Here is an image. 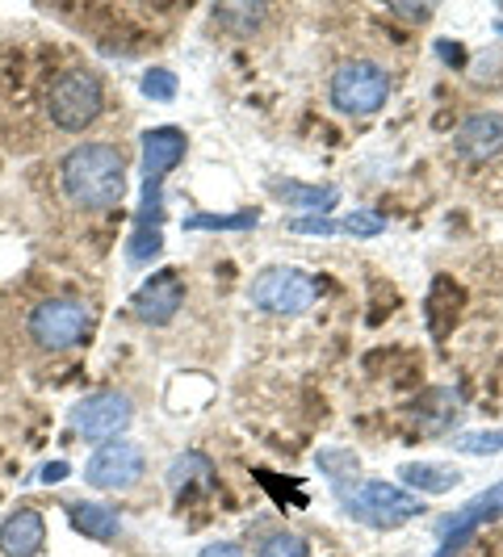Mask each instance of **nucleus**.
Here are the masks:
<instances>
[{
    "label": "nucleus",
    "mask_w": 503,
    "mask_h": 557,
    "mask_svg": "<svg viewBox=\"0 0 503 557\" xmlns=\"http://www.w3.org/2000/svg\"><path fill=\"white\" fill-rule=\"evenodd\" d=\"M194 482H214V461H210L206 453H181V457H172V466H168V486L181 495V491H189Z\"/></svg>",
    "instance_id": "obj_18"
},
{
    "label": "nucleus",
    "mask_w": 503,
    "mask_h": 557,
    "mask_svg": "<svg viewBox=\"0 0 503 557\" xmlns=\"http://www.w3.org/2000/svg\"><path fill=\"white\" fill-rule=\"evenodd\" d=\"M143 97L147 101H160V106H168V101H176V88H181V81H176V72L172 67H147L143 72Z\"/></svg>",
    "instance_id": "obj_21"
},
{
    "label": "nucleus",
    "mask_w": 503,
    "mask_h": 557,
    "mask_svg": "<svg viewBox=\"0 0 503 557\" xmlns=\"http://www.w3.org/2000/svg\"><path fill=\"white\" fill-rule=\"evenodd\" d=\"M197 557H244V549L235 541H214V545H206Z\"/></svg>",
    "instance_id": "obj_27"
},
{
    "label": "nucleus",
    "mask_w": 503,
    "mask_h": 557,
    "mask_svg": "<svg viewBox=\"0 0 503 557\" xmlns=\"http://www.w3.org/2000/svg\"><path fill=\"white\" fill-rule=\"evenodd\" d=\"M181 302H185V281H181V273L176 269H160V273H151L135 289L131 310H135V319L147 323V327H164V323L176 319Z\"/></svg>",
    "instance_id": "obj_10"
},
{
    "label": "nucleus",
    "mask_w": 503,
    "mask_h": 557,
    "mask_svg": "<svg viewBox=\"0 0 503 557\" xmlns=\"http://www.w3.org/2000/svg\"><path fill=\"white\" fill-rule=\"evenodd\" d=\"M256 557H310V545H307V536L281 529V532H273V536H265V541H260Z\"/></svg>",
    "instance_id": "obj_22"
},
{
    "label": "nucleus",
    "mask_w": 503,
    "mask_h": 557,
    "mask_svg": "<svg viewBox=\"0 0 503 557\" xmlns=\"http://www.w3.org/2000/svg\"><path fill=\"white\" fill-rule=\"evenodd\" d=\"M290 231H294V235H307V239H332V235H340V223L307 214V219H294V223H290Z\"/></svg>",
    "instance_id": "obj_25"
},
{
    "label": "nucleus",
    "mask_w": 503,
    "mask_h": 557,
    "mask_svg": "<svg viewBox=\"0 0 503 557\" xmlns=\"http://www.w3.org/2000/svg\"><path fill=\"white\" fill-rule=\"evenodd\" d=\"M453 147H457V156L470 160V164L495 160V156L503 151V113H491V110L470 113V117L457 126Z\"/></svg>",
    "instance_id": "obj_13"
},
{
    "label": "nucleus",
    "mask_w": 503,
    "mask_h": 557,
    "mask_svg": "<svg viewBox=\"0 0 503 557\" xmlns=\"http://www.w3.org/2000/svg\"><path fill=\"white\" fill-rule=\"evenodd\" d=\"M495 29H500V34H503V17H500V22H495Z\"/></svg>",
    "instance_id": "obj_29"
},
{
    "label": "nucleus",
    "mask_w": 503,
    "mask_h": 557,
    "mask_svg": "<svg viewBox=\"0 0 503 557\" xmlns=\"http://www.w3.org/2000/svg\"><path fill=\"white\" fill-rule=\"evenodd\" d=\"M29 339L42 352H68L88 339L93 332V310L76 302V298H47L29 310Z\"/></svg>",
    "instance_id": "obj_5"
},
{
    "label": "nucleus",
    "mask_w": 503,
    "mask_h": 557,
    "mask_svg": "<svg viewBox=\"0 0 503 557\" xmlns=\"http://www.w3.org/2000/svg\"><path fill=\"white\" fill-rule=\"evenodd\" d=\"M68 524L88 536V541H101L110 545L122 532V516L113 511L110 503H68Z\"/></svg>",
    "instance_id": "obj_15"
},
{
    "label": "nucleus",
    "mask_w": 503,
    "mask_h": 557,
    "mask_svg": "<svg viewBox=\"0 0 503 557\" xmlns=\"http://www.w3.org/2000/svg\"><path fill=\"white\" fill-rule=\"evenodd\" d=\"M495 520H503V478L495 486H487L482 495H475L470 503H462L453 516H445V520L437 524L441 545H437L432 557H457L478 529H487V524H495Z\"/></svg>",
    "instance_id": "obj_8"
},
{
    "label": "nucleus",
    "mask_w": 503,
    "mask_h": 557,
    "mask_svg": "<svg viewBox=\"0 0 503 557\" xmlns=\"http://www.w3.org/2000/svg\"><path fill=\"white\" fill-rule=\"evenodd\" d=\"M340 231H348V235H357V239H373V235L387 231V223H382V214H373V210H353V214L340 223Z\"/></svg>",
    "instance_id": "obj_24"
},
{
    "label": "nucleus",
    "mask_w": 503,
    "mask_h": 557,
    "mask_svg": "<svg viewBox=\"0 0 503 557\" xmlns=\"http://www.w3.org/2000/svg\"><path fill=\"white\" fill-rule=\"evenodd\" d=\"M135 419V407L131 398L118 391H101V394H88L81 398L72 411H68V423L72 432L88 441V445H106V441H118Z\"/></svg>",
    "instance_id": "obj_7"
},
{
    "label": "nucleus",
    "mask_w": 503,
    "mask_h": 557,
    "mask_svg": "<svg viewBox=\"0 0 503 557\" xmlns=\"http://www.w3.org/2000/svg\"><path fill=\"white\" fill-rule=\"evenodd\" d=\"M398 478H403V491L412 495H445L462 482L453 466H437V461H407L398 466Z\"/></svg>",
    "instance_id": "obj_17"
},
{
    "label": "nucleus",
    "mask_w": 503,
    "mask_h": 557,
    "mask_svg": "<svg viewBox=\"0 0 503 557\" xmlns=\"http://www.w3.org/2000/svg\"><path fill=\"white\" fill-rule=\"evenodd\" d=\"M143 474H147L143 448L135 441H122V436L106 441V445L88 457V466H84V482L93 491H131Z\"/></svg>",
    "instance_id": "obj_9"
},
{
    "label": "nucleus",
    "mask_w": 503,
    "mask_h": 557,
    "mask_svg": "<svg viewBox=\"0 0 503 557\" xmlns=\"http://www.w3.org/2000/svg\"><path fill=\"white\" fill-rule=\"evenodd\" d=\"M106 110V84L93 67H63L47 88V113L59 131H88Z\"/></svg>",
    "instance_id": "obj_2"
},
{
    "label": "nucleus",
    "mask_w": 503,
    "mask_h": 557,
    "mask_svg": "<svg viewBox=\"0 0 503 557\" xmlns=\"http://www.w3.org/2000/svg\"><path fill=\"white\" fill-rule=\"evenodd\" d=\"M139 147H143V181L147 185H164L168 172L185 160L189 139H185L181 126H151V131H143Z\"/></svg>",
    "instance_id": "obj_12"
},
{
    "label": "nucleus",
    "mask_w": 503,
    "mask_h": 557,
    "mask_svg": "<svg viewBox=\"0 0 503 557\" xmlns=\"http://www.w3.org/2000/svg\"><path fill=\"white\" fill-rule=\"evenodd\" d=\"M59 181L72 206L81 210H113L126 194V160L113 143H81L63 156Z\"/></svg>",
    "instance_id": "obj_1"
},
{
    "label": "nucleus",
    "mask_w": 503,
    "mask_h": 557,
    "mask_svg": "<svg viewBox=\"0 0 503 557\" xmlns=\"http://www.w3.org/2000/svg\"><path fill=\"white\" fill-rule=\"evenodd\" d=\"M260 223L256 210H240V214H189L185 231H252Z\"/></svg>",
    "instance_id": "obj_19"
},
{
    "label": "nucleus",
    "mask_w": 503,
    "mask_h": 557,
    "mask_svg": "<svg viewBox=\"0 0 503 557\" xmlns=\"http://www.w3.org/2000/svg\"><path fill=\"white\" fill-rule=\"evenodd\" d=\"M214 17H219L235 38H248L252 29L265 22V9H260V4H223V9H214Z\"/></svg>",
    "instance_id": "obj_20"
},
{
    "label": "nucleus",
    "mask_w": 503,
    "mask_h": 557,
    "mask_svg": "<svg viewBox=\"0 0 503 557\" xmlns=\"http://www.w3.org/2000/svg\"><path fill=\"white\" fill-rule=\"evenodd\" d=\"M332 106L348 117H369L378 113L387 101H391V76L382 63L373 59H344L340 67L332 72Z\"/></svg>",
    "instance_id": "obj_4"
},
{
    "label": "nucleus",
    "mask_w": 503,
    "mask_h": 557,
    "mask_svg": "<svg viewBox=\"0 0 503 557\" xmlns=\"http://www.w3.org/2000/svg\"><path fill=\"white\" fill-rule=\"evenodd\" d=\"M319 302V281L303 273V269H285V264H273V269H260L252 277V307L265 310V314H307L310 307Z\"/></svg>",
    "instance_id": "obj_6"
},
{
    "label": "nucleus",
    "mask_w": 503,
    "mask_h": 557,
    "mask_svg": "<svg viewBox=\"0 0 503 557\" xmlns=\"http://www.w3.org/2000/svg\"><path fill=\"white\" fill-rule=\"evenodd\" d=\"M391 17H403V22H428L432 17V4H387Z\"/></svg>",
    "instance_id": "obj_26"
},
{
    "label": "nucleus",
    "mask_w": 503,
    "mask_h": 557,
    "mask_svg": "<svg viewBox=\"0 0 503 557\" xmlns=\"http://www.w3.org/2000/svg\"><path fill=\"white\" fill-rule=\"evenodd\" d=\"M164 251V185H147L143 181V201L135 214V231L126 239L131 264H151Z\"/></svg>",
    "instance_id": "obj_11"
},
{
    "label": "nucleus",
    "mask_w": 503,
    "mask_h": 557,
    "mask_svg": "<svg viewBox=\"0 0 503 557\" xmlns=\"http://www.w3.org/2000/svg\"><path fill=\"white\" fill-rule=\"evenodd\" d=\"M453 448L466 453V457H495V453H503V432L500 428H491V432H462V436H453Z\"/></svg>",
    "instance_id": "obj_23"
},
{
    "label": "nucleus",
    "mask_w": 503,
    "mask_h": 557,
    "mask_svg": "<svg viewBox=\"0 0 503 557\" xmlns=\"http://www.w3.org/2000/svg\"><path fill=\"white\" fill-rule=\"evenodd\" d=\"M63 478H68V461H51V466L42 470V482H47V486H51V482H63Z\"/></svg>",
    "instance_id": "obj_28"
},
{
    "label": "nucleus",
    "mask_w": 503,
    "mask_h": 557,
    "mask_svg": "<svg viewBox=\"0 0 503 557\" xmlns=\"http://www.w3.org/2000/svg\"><path fill=\"white\" fill-rule=\"evenodd\" d=\"M340 499H344V516H353L357 524L378 532L403 529V524H412L419 511H424L419 495L394 486V482H361V486L344 491Z\"/></svg>",
    "instance_id": "obj_3"
},
{
    "label": "nucleus",
    "mask_w": 503,
    "mask_h": 557,
    "mask_svg": "<svg viewBox=\"0 0 503 557\" xmlns=\"http://www.w3.org/2000/svg\"><path fill=\"white\" fill-rule=\"evenodd\" d=\"M47 545V520L34 507H17L0 520V554L4 557H38Z\"/></svg>",
    "instance_id": "obj_14"
},
{
    "label": "nucleus",
    "mask_w": 503,
    "mask_h": 557,
    "mask_svg": "<svg viewBox=\"0 0 503 557\" xmlns=\"http://www.w3.org/2000/svg\"><path fill=\"white\" fill-rule=\"evenodd\" d=\"M269 189L285 201V206H294V210H307L315 219H328L335 210V201H340V189L335 185H303V181H269Z\"/></svg>",
    "instance_id": "obj_16"
}]
</instances>
